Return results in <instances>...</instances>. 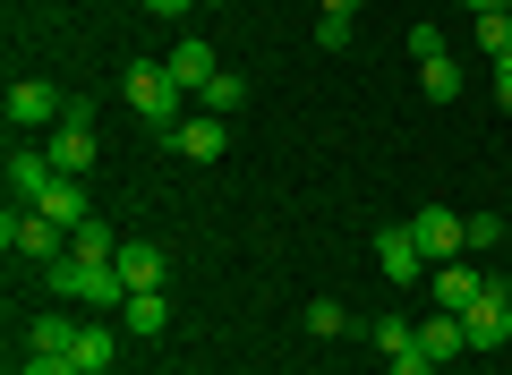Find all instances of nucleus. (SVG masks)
Wrapping results in <instances>:
<instances>
[{"label": "nucleus", "mask_w": 512, "mask_h": 375, "mask_svg": "<svg viewBox=\"0 0 512 375\" xmlns=\"http://www.w3.org/2000/svg\"><path fill=\"white\" fill-rule=\"evenodd\" d=\"M120 94H128V111H137L154 137H171V128L188 120V86L171 77V60H137V69L120 77Z\"/></svg>", "instance_id": "1"}, {"label": "nucleus", "mask_w": 512, "mask_h": 375, "mask_svg": "<svg viewBox=\"0 0 512 375\" xmlns=\"http://www.w3.org/2000/svg\"><path fill=\"white\" fill-rule=\"evenodd\" d=\"M43 282H52L60 299L111 307V316H120V307H128V282H120V265H94V256H60V265H43Z\"/></svg>", "instance_id": "2"}, {"label": "nucleus", "mask_w": 512, "mask_h": 375, "mask_svg": "<svg viewBox=\"0 0 512 375\" xmlns=\"http://www.w3.org/2000/svg\"><path fill=\"white\" fill-rule=\"evenodd\" d=\"M0 248L9 256H69V231H60L52 214H35V205H9V214H0Z\"/></svg>", "instance_id": "3"}, {"label": "nucleus", "mask_w": 512, "mask_h": 375, "mask_svg": "<svg viewBox=\"0 0 512 375\" xmlns=\"http://www.w3.org/2000/svg\"><path fill=\"white\" fill-rule=\"evenodd\" d=\"M86 120H94V111H86V103H69V111H60V128L43 137V154H52V171H60V179H86V171H94V128H86Z\"/></svg>", "instance_id": "4"}, {"label": "nucleus", "mask_w": 512, "mask_h": 375, "mask_svg": "<svg viewBox=\"0 0 512 375\" xmlns=\"http://www.w3.org/2000/svg\"><path fill=\"white\" fill-rule=\"evenodd\" d=\"M461 333H470V350H504V341H512V290L487 282L470 299V316H461Z\"/></svg>", "instance_id": "5"}, {"label": "nucleus", "mask_w": 512, "mask_h": 375, "mask_svg": "<svg viewBox=\"0 0 512 375\" xmlns=\"http://www.w3.org/2000/svg\"><path fill=\"white\" fill-rule=\"evenodd\" d=\"M52 188H60L52 154H43V145H9V205H43Z\"/></svg>", "instance_id": "6"}, {"label": "nucleus", "mask_w": 512, "mask_h": 375, "mask_svg": "<svg viewBox=\"0 0 512 375\" xmlns=\"http://www.w3.org/2000/svg\"><path fill=\"white\" fill-rule=\"evenodd\" d=\"M410 52H419V86H427V103H453V94H461V60L436 43V26H419V35H410Z\"/></svg>", "instance_id": "7"}, {"label": "nucleus", "mask_w": 512, "mask_h": 375, "mask_svg": "<svg viewBox=\"0 0 512 375\" xmlns=\"http://www.w3.org/2000/svg\"><path fill=\"white\" fill-rule=\"evenodd\" d=\"M60 111H69V94L43 86V77H18V86H9V120L18 128H60Z\"/></svg>", "instance_id": "8"}, {"label": "nucleus", "mask_w": 512, "mask_h": 375, "mask_svg": "<svg viewBox=\"0 0 512 375\" xmlns=\"http://www.w3.org/2000/svg\"><path fill=\"white\" fill-rule=\"evenodd\" d=\"M376 265H384V282H419V273H427V248H419V231H410V222H393V231L376 239Z\"/></svg>", "instance_id": "9"}, {"label": "nucleus", "mask_w": 512, "mask_h": 375, "mask_svg": "<svg viewBox=\"0 0 512 375\" xmlns=\"http://www.w3.org/2000/svg\"><path fill=\"white\" fill-rule=\"evenodd\" d=\"M171 154H188V162H222V145H231V128H222L214 120V111H205V120H180V128H171Z\"/></svg>", "instance_id": "10"}, {"label": "nucleus", "mask_w": 512, "mask_h": 375, "mask_svg": "<svg viewBox=\"0 0 512 375\" xmlns=\"http://www.w3.org/2000/svg\"><path fill=\"white\" fill-rule=\"evenodd\" d=\"M171 77H180L188 94H205V86H214V77H222L214 43H197V35H188V43H171Z\"/></svg>", "instance_id": "11"}, {"label": "nucleus", "mask_w": 512, "mask_h": 375, "mask_svg": "<svg viewBox=\"0 0 512 375\" xmlns=\"http://www.w3.org/2000/svg\"><path fill=\"white\" fill-rule=\"evenodd\" d=\"M410 231H419V248H427V256H470V239H461V214H444V205H427Z\"/></svg>", "instance_id": "12"}, {"label": "nucleus", "mask_w": 512, "mask_h": 375, "mask_svg": "<svg viewBox=\"0 0 512 375\" xmlns=\"http://www.w3.org/2000/svg\"><path fill=\"white\" fill-rule=\"evenodd\" d=\"M478 290H487V273H478V265H444L436 273V307H444V316H470Z\"/></svg>", "instance_id": "13"}, {"label": "nucleus", "mask_w": 512, "mask_h": 375, "mask_svg": "<svg viewBox=\"0 0 512 375\" xmlns=\"http://www.w3.org/2000/svg\"><path fill=\"white\" fill-rule=\"evenodd\" d=\"M111 265H120V282H128V290H163L171 256H163V248H120V256H111Z\"/></svg>", "instance_id": "14"}, {"label": "nucleus", "mask_w": 512, "mask_h": 375, "mask_svg": "<svg viewBox=\"0 0 512 375\" xmlns=\"http://www.w3.org/2000/svg\"><path fill=\"white\" fill-rule=\"evenodd\" d=\"M419 350L436 358V367H444V358H461V350H470V333H461V316H444V307H436V316L419 324Z\"/></svg>", "instance_id": "15"}, {"label": "nucleus", "mask_w": 512, "mask_h": 375, "mask_svg": "<svg viewBox=\"0 0 512 375\" xmlns=\"http://www.w3.org/2000/svg\"><path fill=\"white\" fill-rule=\"evenodd\" d=\"M163 324H171V307H163V290H128V307H120V333H163Z\"/></svg>", "instance_id": "16"}, {"label": "nucleus", "mask_w": 512, "mask_h": 375, "mask_svg": "<svg viewBox=\"0 0 512 375\" xmlns=\"http://www.w3.org/2000/svg\"><path fill=\"white\" fill-rule=\"evenodd\" d=\"M35 214H52L60 231H69V239H77V231H86V222H94V214H86V188H77V179H60V188H52V197L35 205Z\"/></svg>", "instance_id": "17"}, {"label": "nucleus", "mask_w": 512, "mask_h": 375, "mask_svg": "<svg viewBox=\"0 0 512 375\" xmlns=\"http://www.w3.org/2000/svg\"><path fill=\"white\" fill-rule=\"evenodd\" d=\"M69 358H77V367H86V375H103L111 358H120V333H111V324H86V333H77V350H69Z\"/></svg>", "instance_id": "18"}, {"label": "nucleus", "mask_w": 512, "mask_h": 375, "mask_svg": "<svg viewBox=\"0 0 512 375\" xmlns=\"http://www.w3.org/2000/svg\"><path fill=\"white\" fill-rule=\"evenodd\" d=\"M470 35H478V52H487V60H512V9H487V18H470Z\"/></svg>", "instance_id": "19"}, {"label": "nucleus", "mask_w": 512, "mask_h": 375, "mask_svg": "<svg viewBox=\"0 0 512 375\" xmlns=\"http://www.w3.org/2000/svg\"><path fill=\"white\" fill-rule=\"evenodd\" d=\"M367 333H376V350H384V358L419 350V324H410V316H376V324H367Z\"/></svg>", "instance_id": "20"}, {"label": "nucleus", "mask_w": 512, "mask_h": 375, "mask_svg": "<svg viewBox=\"0 0 512 375\" xmlns=\"http://www.w3.org/2000/svg\"><path fill=\"white\" fill-rule=\"evenodd\" d=\"M77 333H86V324H60V316H35V324H26V341H35V350H60V358L77 350Z\"/></svg>", "instance_id": "21"}, {"label": "nucleus", "mask_w": 512, "mask_h": 375, "mask_svg": "<svg viewBox=\"0 0 512 375\" xmlns=\"http://www.w3.org/2000/svg\"><path fill=\"white\" fill-rule=\"evenodd\" d=\"M69 256H94V265H111V256H120V239H111L103 222H86V231L69 239Z\"/></svg>", "instance_id": "22"}, {"label": "nucleus", "mask_w": 512, "mask_h": 375, "mask_svg": "<svg viewBox=\"0 0 512 375\" xmlns=\"http://www.w3.org/2000/svg\"><path fill=\"white\" fill-rule=\"evenodd\" d=\"M197 103H205V111H214V120H222V111H239V103H248V86H239V77H231V69H222V77H214V86H205V94H197Z\"/></svg>", "instance_id": "23"}, {"label": "nucleus", "mask_w": 512, "mask_h": 375, "mask_svg": "<svg viewBox=\"0 0 512 375\" xmlns=\"http://www.w3.org/2000/svg\"><path fill=\"white\" fill-rule=\"evenodd\" d=\"M308 333H316V341L350 333V307H342V299H316V307H308Z\"/></svg>", "instance_id": "24"}, {"label": "nucleus", "mask_w": 512, "mask_h": 375, "mask_svg": "<svg viewBox=\"0 0 512 375\" xmlns=\"http://www.w3.org/2000/svg\"><path fill=\"white\" fill-rule=\"evenodd\" d=\"M461 239H470V256H487L495 239H504V222H495V214H461Z\"/></svg>", "instance_id": "25"}, {"label": "nucleus", "mask_w": 512, "mask_h": 375, "mask_svg": "<svg viewBox=\"0 0 512 375\" xmlns=\"http://www.w3.org/2000/svg\"><path fill=\"white\" fill-rule=\"evenodd\" d=\"M316 43H325V52H350V18H333V9H325V18H316Z\"/></svg>", "instance_id": "26"}, {"label": "nucleus", "mask_w": 512, "mask_h": 375, "mask_svg": "<svg viewBox=\"0 0 512 375\" xmlns=\"http://www.w3.org/2000/svg\"><path fill=\"white\" fill-rule=\"evenodd\" d=\"M26 375H86V367H77V358H60V350H35V358H26Z\"/></svg>", "instance_id": "27"}, {"label": "nucleus", "mask_w": 512, "mask_h": 375, "mask_svg": "<svg viewBox=\"0 0 512 375\" xmlns=\"http://www.w3.org/2000/svg\"><path fill=\"white\" fill-rule=\"evenodd\" d=\"M384 375H436V358H427V350H402V358H384Z\"/></svg>", "instance_id": "28"}, {"label": "nucleus", "mask_w": 512, "mask_h": 375, "mask_svg": "<svg viewBox=\"0 0 512 375\" xmlns=\"http://www.w3.org/2000/svg\"><path fill=\"white\" fill-rule=\"evenodd\" d=\"M154 18H188V9H197V0H146Z\"/></svg>", "instance_id": "29"}, {"label": "nucleus", "mask_w": 512, "mask_h": 375, "mask_svg": "<svg viewBox=\"0 0 512 375\" xmlns=\"http://www.w3.org/2000/svg\"><path fill=\"white\" fill-rule=\"evenodd\" d=\"M495 103H512V60H495Z\"/></svg>", "instance_id": "30"}, {"label": "nucleus", "mask_w": 512, "mask_h": 375, "mask_svg": "<svg viewBox=\"0 0 512 375\" xmlns=\"http://www.w3.org/2000/svg\"><path fill=\"white\" fill-rule=\"evenodd\" d=\"M325 9H333V18H359V9H367V0H325Z\"/></svg>", "instance_id": "31"}, {"label": "nucleus", "mask_w": 512, "mask_h": 375, "mask_svg": "<svg viewBox=\"0 0 512 375\" xmlns=\"http://www.w3.org/2000/svg\"><path fill=\"white\" fill-rule=\"evenodd\" d=\"M461 9H470V18H487V9H504V0H461Z\"/></svg>", "instance_id": "32"}, {"label": "nucleus", "mask_w": 512, "mask_h": 375, "mask_svg": "<svg viewBox=\"0 0 512 375\" xmlns=\"http://www.w3.org/2000/svg\"><path fill=\"white\" fill-rule=\"evenodd\" d=\"M504 9H512V0H504Z\"/></svg>", "instance_id": "33"}]
</instances>
